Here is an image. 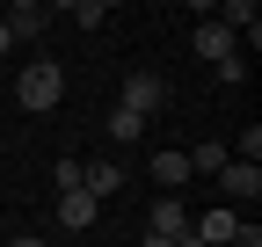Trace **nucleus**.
Segmentation results:
<instances>
[{
  "label": "nucleus",
  "instance_id": "obj_3",
  "mask_svg": "<svg viewBox=\"0 0 262 247\" xmlns=\"http://www.w3.org/2000/svg\"><path fill=\"white\" fill-rule=\"evenodd\" d=\"M189 51L204 58V66H226V58L241 51V37H233L226 22H196V29H189Z\"/></svg>",
  "mask_w": 262,
  "mask_h": 247
},
{
  "label": "nucleus",
  "instance_id": "obj_15",
  "mask_svg": "<svg viewBox=\"0 0 262 247\" xmlns=\"http://www.w3.org/2000/svg\"><path fill=\"white\" fill-rule=\"evenodd\" d=\"M8 247H44V240H37V233H22V240H8Z\"/></svg>",
  "mask_w": 262,
  "mask_h": 247
},
{
  "label": "nucleus",
  "instance_id": "obj_7",
  "mask_svg": "<svg viewBox=\"0 0 262 247\" xmlns=\"http://www.w3.org/2000/svg\"><path fill=\"white\" fill-rule=\"evenodd\" d=\"M95 218H102V204H95L88 189H66V196H58V226H66V233H88Z\"/></svg>",
  "mask_w": 262,
  "mask_h": 247
},
{
  "label": "nucleus",
  "instance_id": "obj_4",
  "mask_svg": "<svg viewBox=\"0 0 262 247\" xmlns=\"http://www.w3.org/2000/svg\"><path fill=\"white\" fill-rule=\"evenodd\" d=\"M211 182H219V196H226V211H233L241 196H262V167H255V160H226V167H219Z\"/></svg>",
  "mask_w": 262,
  "mask_h": 247
},
{
  "label": "nucleus",
  "instance_id": "obj_13",
  "mask_svg": "<svg viewBox=\"0 0 262 247\" xmlns=\"http://www.w3.org/2000/svg\"><path fill=\"white\" fill-rule=\"evenodd\" d=\"M226 160H233V153H226L219 138H204V145H189V175H219Z\"/></svg>",
  "mask_w": 262,
  "mask_h": 247
},
{
  "label": "nucleus",
  "instance_id": "obj_8",
  "mask_svg": "<svg viewBox=\"0 0 262 247\" xmlns=\"http://www.w3.org/2000/svg\"><path fill=\"white\" fill-rule=\"evenodd\" d=\"M80 189H88L95 204L117 196V189H124V167H117V160H80Z\"/></svg>",
  "mask_w": 262,
  "mask_h": 247
},
{
  "label": "nucleus",
  "instance_id": "obj_14",
  "mask_svg": "<svg viewBox=\"0 0 262 247\" xmlns=\"http://www.w3.org/2000/svg\"><path fill=\"white\" fill-rule=\"evenodd\" d=\"M110 138H117V145L146 138V116H131V109H110Z\"/></svg>",
  "mask_w": 262,
  "mask_h": 247
},
{
  "label": "nucleus",
  "instance_id": "obj_6",
  "mask_svg": "<svg viewBox=\"0 0 262 247\" xmlns=\"http://www.w3.org/2000/svg\"><path fill=\"white\" fill-rule=\"evenodd\" d=\"M146 233H153V240H182V233H189V211H182V196H153V211H146Z\"/></svg>",
  "mask_w": 262,
  "mask_h": 247
},
{
  "label": "nucleus",
  "instance_id": "obj_16",
  "mask_svg": "<svg viewBox=\"0 0 262 247\" xmlns=\"http://www.w3.org/2000/svg\"><path fill=\"white\" fill-rule=\"evenodd\" d=\"M139 247H175V240H153V233H139Z\"/></svg>",
  "mask_w": 262,
  "mask_h": 247
},
{
  "label": "nucleus",
  "instance_id": "obj_12",
  "mask_svg": "<svg viewBox=\"0 0 262 247\" xmlns=\"http://www.w3.org/2000/svg\"><path fill=\"white\" fill-rule=\"evenodd\" d=\"M66 22L73 29H102L110 22V0H66Z\"/></svg>",
  "mask_w": 262,
  "mask_h": 247
},
{
  "label": "nucleus",
  "instance_id": "obj_2",
  "mask_svg": "<svg viewBox=\"0 0 262 247\" xmlns=\"http://www.w3.org/2000/svg\"><path fill=\"white\" fill-rule=\"evenodd\" d=\"M117 109H131V116H160V109H168V80H160V73H131Z\"/></svg>",
  "mask_w": 262,
  "mask_h": 247
},
{
  "label": "nucleus",
  "instance_id": "obj_11",
  "mask_svg": "<svg viewBox=\"0 0 262 247\" xmlns=\"http://www.w3.org/2000/svg\"><path fill=\"white\" fill-rule=\"evenodd\" d=\"M0 29H8V37H44V29H51V8H37V0H22V8H15L8 22H0Z\"/></svg>",
  "mask_w": 262,
  "mask_h": 247
},
{
  "label": "nucleus",
  "instance_id": "obj_10",
  "mask_svg": "<svg viewBox=\"0 0 262 247\" xmlns=\"http://www.w3.org/2000/svg\"><path fill=\"white\" fill-rule=\"evenodd\" d=\"M226 29H233V37H248V51L262 44V15H255V0H226V15H219Z\"/></svg>",
  "mask_w": 262,
  "mask_h": 247
},
{
  "label": "nucleus",
  "instance_id": "obj_17",
  "mask_svg": "<svg viewBox=\"0 0 262 247\" xmlns=\"http://www.w3.org/2000/svg\"><path fill=\"white\" fill-rule=\"evenodd\" d=\"M8 51H15V37H8V29H0V58H8Z\"/></svg>",
  "mask_w": 262,
  "mask_h": 247
},
{
  "label": "nucleus",
  "instance_id": "obj_1",
  "mask_svg": "<svg viewBox=\"0 0 262 247\" xmlns=\"http://www.w3.org/2000/svg\"><path fill=\"white\" fill-rule=\"evenodd\" d=\"M15 102H22L29 116H51V109L66 102V73L51 66V58H29V66L15 73Z\"/></svg>",
  "mask_w": 262,
  "mask_h": 247
},
{
  "label": "nucleus",
  "instance_id": "obj_5",
  "mask_svg": "<svg viewBox=\"0 0 262 247\" xmlns=\"http://www.w3.org/2000/svg\"><path fill=\"white\" fill-rule=\"evenodd\" d=\"M189 233H196V247H233V233H241V211L211 204V211H204V218H196Z\"/></svg>",
  "mask_w": 262,
  "mask_h": 247
},
{
  "label": "nucleus",
  "instance_id": "obj_9",
  "mask_svg": "<svg viewBox=\"0 0 262 247\" xmlns=\"http://www.w3.org/2000/svg\"><path fill=\"white\" fill-rule=\"evenodd\" d=\"M153 182H160V189H182V182H189V153H175V145H160L153 153V167H146Z\"/></svg>",
  "mask_w": 262,
  "mask_h": 247
}]
</instances>
